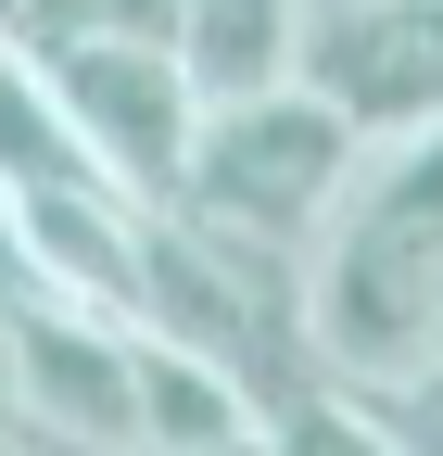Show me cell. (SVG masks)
<instances>
[{
    "mask_svg": "<svg viewBox=\"0 0 443 456\" xmlns=\"http://www.w3.org/2000/svg\"><path fill=\"white\" fill-rule=\"evenodd\" d=\"M38 77L64 89L77 140L140 203H178V165H190V127H203V89L178 64V38H77V51H38Z\"/></svg>",
    "mask_w": 443,
    "mask_h": 456,
    "instance_id": "obj_3",
    "label": "cell"
},
{
    "mask_svg": "<svg viewBox=\"0 0 443 456\" xmlns=\"http://www.w3.org/2000/svg\"><path fill=\"white\" fill-rule=\"evenodd\" d=\"M0 342H13L26 444H101V456H140V368H127V317L26 292V305H0Z\"/></svg>",
    "mask_w": 443,
    "mask_h": 456,
    "instance_id": "obj_5",
    "label": "cell"
},
{
    "mask_svg": "<svg viewBox=\"0 0 443 456\" xmlns=\"http://www.w3.org/2000/svg\"><path fill=\"white\" fill-rule=\"evenodd\" d=\"M304 317L329 380L380 406L443 355V127L367 140L329 228L304 241Z\"/></svg>",
    "mask_w": 443,
    "mask_h": 456,
    "instance_id": "obj_1",
    "label": "cell"
},
{
    "mask_svg": "<svg viewBox=\"0 0 443 456\" xmlns=\"http://www.w3.org/2000/svg\"><path fill=\"white\" fill-rule=\"evenodd\" d=\"M26 444V393H13V342H0V456Z\"/></svg>",
    "mask_w": 443,
    "mask_h": 456,
    "instance_id": "obj_11",
    "label": "cell"
},
{
    "mask_svg": "<svg viewBox=\"0 0 443 456\" xmlns=\"http://www.w3.org/2000/svg\"><path fill=\"white\" fill-rule=\"evenodd\" d=\"M292 51H304V0H178V64L203 102L292 77Z\"/></svg>",
    "mask_w": 443,
    "mask_h": 456,
    "instance_id": "obj_8",
    "label": "cell"
},
{
    "mask_svg": "<svg viewBox=\"0 0 443 456\" xmlns=\"http://www.w3.org/2000/svg\"><path fill=\"white\" fill-rule=\"evenodd\" d=\"M127 368H140V456H266L279 444L266 406H254V380L215 368L178 330H140L127 317Z\"/></svg>",
    "mask_w": 443,
    "mask_h": 456,
    "instance_id": "obj_7",
    "label": "cell"
},
{
    "mask_svg": "<svg viewBox=\"0 0 443 456\" xmlns=\"http://www.w3.org/2000/svg\"><path fill=\"white\" fill-rule=\"evenodd\" d=\"M140 228L152 203L127 178H26L13 191V241H26V292L51 305H101V317H140Z\"/></svg>",
    "mask_w": 443,
    "mask_h": 456,
    "instance_id": "obj_6",
    "label": "cell"
},
{
    "mask_svg": "<svg viewBox=\"0 0 443 456\" xmlns=\"http://www.w3.org/2000/svg\"><path fill=\"white\" fill-rule=\"evenodd\" d=\"M77 38H178V0H13V51H77Z\"/></svg>",
    "mask_w": 443,
    "mask_h": 456,
    "instance_id": "obj_9",
    "label": "cell"
},
{
    "mask_svg": "<svg viewBox=\"0 0 443 456\" xmlns=\"http://www.w3.org/2000/svg\"><path fill=\"white\" fill-rule=\"evenodd\" d=\"M355 127L329 114L304 77H266V89H229V102H203V127H190V165H178V203L215 216V228H241V241H279L304 254L329 203H342L355 178Z\"/></svg>",
    "mask_w": 443,
    "mask_h": 456,
    "instance_id": "obj_2",
    "label": "cell"
},
{
    "mask_svg": "<svg viewBox=\"0 0 443 456\" xmlns=\"http://www.w3.org/2000/svg\"><path fill=\"white\" fill-rule=\"evenodd\" d=\"M292 77L342 114L355 140L443 127V0H317Z\"/></svg>",
    "mask_w": 443,
    "mask_h": 456,
    "instance_id": "obj_4",
    "label": "cell"
},
{
    "mask_svg": "<svg viewBox=\"0 0 443 456\" xmlns=\"http://www.w3.org/2000/svg\"><path fill=\"white\" fill-rule=\"evenodd\" d=\"M0 305H26V241H13V191H0Z\"/></svg>",
    "mask_w": 443,
    "mask_h": 456,
    "instance_id": "obj_10",
    "label": "cell"
}]
</instances>
